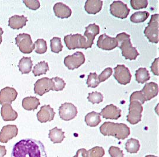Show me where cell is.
I'll use <instances>...</instances> for the list:
<instances>
[{
	"label": "cell",
	"instance_id": "obj_28",
	"mask_svg": "<svg viewBox=\"0 0 159 157\" xmlns=\"http://www.w3.org/2000/svg\"><path fill=\"white\" fill-rule=\"evenodd\" d=\"M136 80L138 83L144 84L150 79L148 71L146 68H139L136 71Z\"/></svg>",
	"mask_w": 159,
	"mask_h": 157
},
{
	"label": "cell",
	"instance_id": "obj_26",
	"mask_svg": "<svg viewBox=\"0 0 159 157\" xmlns=\"http://www.w3.org/2000/svg\"><path fill=\"white\" fill-rule=\"evenodd\" d=\"M85 121L87 126L95 127L101 123V114L100 113L92 111L85 116Z\"/></svg>",
	"mask_w": 159,
	"mask_h": 157
},
{
	"label": "cell",
	"instance_id": "obj_1",
	"mask_svg": "<svg viewBox=\"0 0 159 157\" xmlns=\"http://www.w3.org/2000/svg\"><path fill=\"white\" fill-rule=\"evenodd\" d=\"M11 157H47V155L41 142L24 139L13 146Z\"/></svg>",
	"mask_w": 159,
	"mask_h": 157
},
{
	"label": "cell",
	"instance_id": "obj_32",
	"mask_svg": "<svg viewBox=\"0 0 159 157\" xmlns=\"http://www.w3.org/2000/svg\"><path fill=\"white\" fill-rule=\"evenodd\" d=\"M51 51L54 53L58 54L62 51L63 45L61 42V39L59 37H53L51 40Z\"/></svg>",
	"mask_w": 159,
	"mask_h": 157
},
{
	"label": "cell",
	"instance_id": "obj_13",
	"mask_svg": "<svg viewBox=\"0 0 159 157\" xmlns=\"http://www.w3.org/2000/svg\"><path fill=\"white\" fill-rule=\"evenodd\" d=\"M97 45L102 50L110 51L117 47L118 42L116 38L109 37L106 34H103L99 37Z\"/></svg>",
	"mask_w": 159,
	"mask_h": 157
},
{
	"label": "cell",
	"instance_id": "obj_20",
	"mask_svg": "<svg viewBox=\"0 0 159 157\" xmlns=\"http://www.w3.org/2000/svg\"><path fill=\"white\" fill-rule=\"evenodd\" d=\"M1 115L4 121H15L18 118V113L13 110L10 104L2 105L1 110Z\"/></svg>",
	"mask_w": 159,
	"mask_h": 157
},
{
	"label": "cell",
	"instance_id": "obj_5",
	"mask_svg": "<svg viewBox=\"0 0 159 157\" xmlns=\"http://www.w3.org/2000/svg\"><path fill=\"white\" fill-rule=\"evenodd\" d=\"M64 42L66 47L70 50L76 48L88 49L86 38L80 34H70L65 36Z\"/></svg>",
	"mask_w": 159,
	"mask_h": 157
},
{
	"label": "cell",
	"instance_id": "obj_44",
	"mask_svg": "<svg viewBox=\"0 0 159 157\" xmlns=\"http://www.w3.org/2000/svg\"><path fill=\"white\" fill-rule=\"evenodd\" d=\"M86 150L85 148H81L78 150L76 152V154L74 157H86Z\"/></svg>",
	"mask_w": 159,
	"mask_h": 157
},
{
	"label": "cell",
	"instance_id": "obj_33",
	"mask_svg": "<svg viewBox=\"0 0 159 157\" xmlns=\"http://www.w3.org/2000/svg\"><path fill=\"white\" fill-rule=\"evenodd\" d=\"M105 154L103 148L95 147L86 151V157H103Z\"/></svg>",
	"mask_w": 159,
	"mask_h": 157
},
{
	"label": "cell",
	"instance_id": "obj_43",
	"mask_svg": "<svg viewBox=\"0 0 159 157\" xmlns=\"http://www.w3.org/2000/svg\"><path fill=\"white\" fill-rule=\"evenodd\" d=\"M159 58H157L156 59H155V60L154 61L153 63H152L151 66L152 71L155 75H157V76H158L159 75Z\"/></svg>",
	"mask_w": 159,
	"mask_h": 157
},
{
	"label": "cell",
	"instance_id": "obj_22",
	"mask_svg": "<svg viewBox=\"0 0 159 157\" xmlns=\"http://www.w3.org/2000/svg\"><path fill=\"white\" fill-rule=\"evenodd\" d=\"M28 21V18L24 16H12L9 18L8 26L14 30H20L26 26V22Z\"/></svg>",
	"mask_w": 159,
	"mask_h": 157
},
{
	"label": "cell",
	"instance_id": "obj_11",
	"mask_svg": "<svg viewBox=\"0 0 159 157\" xmlns=\"http://www.w3.org/2000/svg\"><path fill=\"white\" fill-rule=\"evenodd\" d=\"M77 114V108L72 103L65 102L59 108V115L62 120H72L76 117Z\"/></svg>",
	"mask_w": 159,
	"mask_h": 157
},
{
	"label": "cell",
	"instance_id": "obj_29",
	"mask_svg": "<svg viewBox=\"0 0 159 157\" xmlns=\"http://www.w3.org/2000/svg\"><path fill=\"white\" fill-rule=\"evenodd\" d=\"M140 148V142L138 140L130 138L127 140L125 144V148L127 152L130 154H136L139 151Z\"/></svg>",
	"mask_w": 159,
	"mask_h": 157
},
{
	"label": "cell",
	"instance_id": "obj_21",
	"mask_svg": "<svg viewBox=\"0 0 159 157\" xmlns=\"http://www.w3.org/2000/svg\"><path fill=\"white\" fill-rule=\"evenodd\" d=\"M55 16L60 18H68L71 16L72 10L68 5L62 2H57L53 7Z\"/></svg>",
	"mask_w": 159,
	"mask_h": 157
},
{
	"label": "cell",
	"instance_id": "obj_4",
	"mask_svg": "<svg viewBox=\"0 0 159 157\" xmlns=\"http://www.w3.org/2000/svg\"><path fill=\"white\" fill-rule=\"evenodd\" d=\"M159 15L153 14L148 22V26L145 28L144 33L145 36L148 38L150 42L157 44L159 42Z\"/></svg>",
	"mask_w": 159,
	"mask_h": 157
},
{
	"label": "cell",
	"instance_id": "obj_9",
	"mask_svg": "<svg viewBox=\"0 0 159 157\" xmlns=\"http://www.w3.org/2000/svg\"><path fill=\"white\" fill-rule=\"evenodd\" d=\"M110 11L112 16L120 18H126L130 10L127 7V4L121 1H115L110 5Z\"/></svg>",
	"mask_w": 159,
	"mask_h": 157
},
{
	"label": "cell",
	"instance_id": "obj_41",
	"mask_svg": "<svg viewBox=\"0 0 159 157\" xmlns=\"http://www.w3.org/2000/svg\"><path fill=\"white\" fill-rule=\"evenodd\" d=\"M23 2L32 10H37L40 7V2L38 0H24Z\"/></svg>",
	"mask_w": 159,
	"mask_h": 157
},
{
	"label": "cell",
	"instance_id": "obj_7",
	"mask_svg": "<svg viewBox=\"0 0 159 157\" xmlns=\"http://www.w3.org/2000/svg\"><path fill=\"white\" fill-rule=\"evenodd\" d=\"M15 40L16 45L19 47L20 51L24 54H31L35 48L31 36L28 34H20Z\"/></svg>",
	"mask_w": 159,
	"mask_h": 157
},
{
	"label": "cell",
	"instance_id": "obj_38",
	"mask_svg": "<svg viewBox=\"0 0 159 157\" xmlns=\"http://www.w3.org/2000/svg\"><path fill=\"white\" fill-rule=\"evenodd\" d=\"M148 0H131L130 4L134 10H140L146 8L148 5Z\"/></svg>",
	"mask_w": 159,
	"mask_h": 157
},
{
	"label": "cell",
	"instance_id": "obj_35",
	"mask_svg": "<svg viewBox=\"0 0 159 157\" xmlns=\"http://www.w3.org/2000/svg\"><path fill=\"white\" fill-rule=\"evenodd\" d=\"M51 80L52 83V91H62L65 87L66 83L64 81L63 79L56 77L51 78Z\"/></svg>",
	"mask_w": 159,
	"mask_h": 157
},
{
	"label": "cell",
	"instance_id": "obj_39",
	"mask_svg": "<svg viewBox=\"0 0 159 157\" xmlns=\"http://www.w3.org/2000/svg\"><path fill=\"white\" fill-rule=\"evenodd\" d=\"M139 101L142 105L145 102V101H146L141 91H138L133 93L130 98V101Z\"/></svg>",
	"mask_w": 159,
	"mask_h": 157
},
{
	"label": "cell",
	"instance_id": "obj_40",
	"mask_svg": "<svg viewBox=\"0 0 159 157\" xmlns=\"http://www.w3.org/2000/svg\"><path fill=\"white\" fill-rule=\"evenodd\" d=\"M113 73V69L111 67L106 68L104 71L102 72V73L98 76V78L99 80V82H104L109 77H111Z\"/></svg>",
	"mask_w": 159,
	"mask_h": 157
},
{
	"label": "cell",
	"instance_id": "obj_16",
	"mask_svg": "<svg viewBox=\"0 0 159 157\" xmlns=\"http://www.w3.org/2000/svg\"><path fill=\"white\" fill-rule=\"evenodd\" d=\"M122 110L113 104L108 105L101 111L100 114L106 120H116L121 117Z\"/></svg>",
	"mask_w": 159,
	"mask_h": 157
},
{
	"label": "cell",
	"instance_id": "obj_19",
	"mask_svg": "<svg viewBox=\"0 0 159 157\" xmlns=\"http://www.w3.org/2000/svg\"><path fill=\"white\" fill-rule=\"evenodd\" d=\"M141 91L146 101H150L158 95L159 86L156 83L150 82L145 84Z\"/></svg>",
	"mask_w": 159,
	"mask_h": 157
},
{
	"label": "cell",
	"instance_id": "obj_34",
	"mask_svg": "<svg viewBox=\"0 0 159 157\" xmlns=\"http://www.w3.org/2000/svg\"><path fill=\"white\" fill-rule=\"evenodd\" d=\"M35 51L39 54H43L47 51V44L45 40L43 39H38L35 43Z\"/></svg>",
	"mask_w": 159,
	"mask_h": 157
},
{
	"label": "cell",
	"instance_id": "obj_12",
	"mask_svg": "<svg viewBox=\"0 0 159 157\" xmlns=\"http://www.w3.org/2000/svg\"><path fill=\"white\" fill-rule=\"evenodd\" d=\"M52 91V83L51 78L44 77L37 81L34 84L35 94L43 96L49 91Z\"/></svg>",
	"mask_w": 159,
	"mask_h": 157
},
{
	"label": "cell",
	"instance_id": "obj_15",
	"mask_svg": "<svg viewBox=\"0 0 159 157\" xmlns=\"http://www.w3.org/2000/svg\"><path fill=\"white\" fill-rule=\"evenodd\" d=\"M17 95L18 93L14 88L6 87L0 91V104H11L16 99Z\"/></svg>",
	"mask_w": 159,
	"mask_h": 157
},
{
	"label": "cell",
	"instance_id": "obj_45",
	"mask_svg": "<svg viewBox=\"0 0 159 157\" xmlns=\"http://www.w3.org/2000/svg\"><path fill=\"white\" fill-rule=\"evenodd\" d=\"M7 154V150L6 147L3 145H0V157H4Z\"/></svg>",
	"mask_w": 159,
	"mask_h": 157
},
{
	"label": "cell",
	"instance_id": "obj_31",
	"mask_svg": "<svg viewBox=\"0 0 159 157\" xmlns=\"http://www.w3.org/2000/svg\"><path fill=\"white\" fill-rule=\"evenodd\" d=\"M150 16L147 11H138L133 14L130 17V21L134 23H140L146 21Z\"/></svg>",
	"mask_w": 159,
	"mask_h": 157
},
{
	"label": "cell",
	"instance_id": "obj_14",
	"mask_svg": "<svg viewBox=\"0 0 159 157\" xmlns=\"http://www.w3.org/2000/svg\"><path fill=\"white\" fill-rule=\"evenodd\" d=\"M18 129L16 125L4 126L0 132V142L6 144L18 135Z\"/></svg>",
	"mask_w": 159,
	"mask_h": 157
},
{
	"label": "cell",
	"instance_id": "obj_47",
	"mask_svg": "<svg viewBox=\"0 0 159 157\" xmlns=\"http://www.w3.org/2000/svg\"><path fill=\"white\" fill-rule=\"evenodd\" d=\"M145 157H156V156H155V155H146Z\"/></svg>",
	"mask_w": 159,
	"mask_h": 157
},
{
	"label": "cell",
	"instance_id": "obj_24",
	"mask_svg": "<svg viewBox=\"0 0 159 157\" xmlns=\"http://www.w3.org/2000/svg\"><path fill=\"white\" fill-rule=\"evenodd\" d=\"M40 105L39 100L35 97H27L22 100V106L24 110L27 111H34L37 110Z\"/></svg>",
	"mask_w": 159,
	"mask_h": 157
},
{
	"label": "cell",
	"instance_id": "obj_17",
	"mask_svg": "<svg viewBox=\"0 0 159 157\" xmlns=\"http://www.w3.org/2000/svg\"><path fill=\"white\" fill-rule=\"evenodd\" d=\"M55 115V112L53 108L49 105H45L41 107V109L38 112L37 117L38 120L40 122L45 123L53 120Z\"/></svg>",
	"mask_w": 159,
	"mask_h": 157
},
{
	"label": "cell",
	"instance_id": "obj_23",
	"mask_svg": "<svg viewBox=\"0 0 159 157\" xmlns=\"http://www.w3.org/2000/svg\"><path fill=\"white\" fill-rule=\"evenodd\" d=\"M103 1L99 0H87L85 2V11L90 14H96L102 10Z\"/></svg>",
	"mask_w": 159,
	"mask_h": 157
},
{
	"label": "cell",
	"instance_id": "obj_30",
	"mask_svg": "<svg viewBox=\"0 0 159 157\" xmlns=\"http://www.w3.org/2000/svg\"><path fill=\"white\" fill-rule=\"evenodd\" d=\"M49 70V68L48 66V64L45 61H41L37 64L32 70V73L34 75L37 76H40L43 74H46L47 72Z\"/></svg>",
	"mask_w": 159,
	"mask_h": 157
},
{
	"label": "cell",
	"instance_id": "obj_37",
	"mask_svg": "<svg viewBox=\"0 0 159 157\" xmlns=\"http://www.w3.org/2000/svg\"><path fill=\"white\" fill-rule=\"evenodd\" d=\"M88 100L93 104H99L102 102H103V96L101 93L95 91V92H93L92 93L88 94Z\"/></svg>",
	"mask_w": 159,
	"mask_h": 157
},
{
	"label": "cell",
	"instance_id": "obj_25",
	"mask_svg": "<svg viewBox=\"0 0 159 157\" xmlns=\"http://www.w3.org/2000/svg\"><path fill=\"white\" fill-rule=\"evenodd\" d=\"M48 136L53 144L61 143L64 138H65V132L62 131V129H58L57 127H55L53 129L49 130Z\"/></svg>",
	"mask_w": 159,
	"mask_h": 157
},
{
	"label": "cell",
	"instance_id": "obj_6",
	"mask_svg": "<svg viewBox=\"0 0 159 157\" xmlns=\"http://www.w3.org/2000/svg\"><path fill=\"white\" fill-rule=\"evenodd\" d=\"M143 108L141 103L137 101H132L129 105L127 121L131 124L135 125L142 120Z\"/></svg>",
	"mask_w": 159,
	"mask_h": 157
},
{
	"label": "cell",
	"instance_id": "obj_2",
	"mask_svg": "<svg viewBox=\"0 0 159 157\" xmlns=\"http://www.w3.org/2000/svg\"><path fill=\"white\" fill-rule=\"evenodd\" d=\"M99 129L104 136H114L117 140H125L130 134V128L123 123L105 122Z\"/></svg>",
	"mask_w": 159,
	"mask_h": 157
},
{
	"label": "cell",
	"instance_id": "obj_46",
	"mask_svg": "<svg viewBox=\"0 0 159 157\" xmlns=\"http://www.w3.org/2000/svg\"><path fill=\"white\" fill-rule=\"evenodd\" d=\"M4 31L2 30V28L0 26V44H1V42L2 41V35L3 34Z\"/></svg>",
	"mask_w": 159,
	"mask_h": 157
},
{
	"label": "cell",
	"instance_id": "obj_27",
	"mask_svg": "<svg viewBox=\"0 0 159 157\" xmlns=\"http://www.w3.org/2000/svg\"><path fill=\"white\" fill-rule=\"evenodd\" d=\"M33 63L30 57H22L20 59L18 67L22 74H29L32 70Z\"/></svg>",
	"mask_w": 159,
	"mask_h": 157
},
{
	"label": "cell",
	"instance_id": "obj_18",
	"mask_svg": "<svg viewBox=\"0 0 159 157\" xmlns=\"http://www.w3.org/2000/svg\"><path fill=\"white\" fill-rule=\"evenodd\" d=\"M100 32L99 26L96 24H90L88 26L85 27V32L84 33V37L86 39L87 41V48L92 47V45L94 43V40L96 36L98 35Z\"/></svg>",
	"mask_w": 159,
	"mask_h": 157
},
{
	"label": "cell",
	"instance_id": "obj_10",
	"mask_svg": "<svg viewBox=\"0 0 159 157\" xmlns=\"http://www.w3.org/2000/svg\"><path fill=\"white\" fill-rule=\"evenodd\" d=\"M114 70L113 77L119 84L125 85L130 83L132 75L129 68L126 67L125 65H118L114 68Z\"/></svg>",
	"mask_w": 159,
	"mask_h": 157
},
{
	"label": "cell",
	"instance_id": "obj_42",
	"mask_svg": "<svg viewBox=\"0 0 159 157\" xmlns=\"http://www.w3.org/2000/svg\"><path fill=\"white\" fill-rule=\"evenodd\" d=\"M109 154L111 157H124V154L122 150L117 147L111 146L109 149Z\"/></svg>",
	"mask_w": 159,
	"mask_h": 157
},
{
	"label": "cell",
	"instance_id": "obj_36",
	"mask_svg": "<svg viewBox=\"0 0 159 157\" xmlns=\"http://www.w3.org/2000/svg\"><path fill=\"white\" fill-rule=\"evenodd\" d=\"M100 83H101L99 82L97 74L96 73H90L89 74L86 81V84L88 85V87L96 88Z\"/></svg>",
	"mask_w": 159,
	"mask_h": 157
},
{
	"label": "cell",
	"instance_id": "obj_3",
	"mask_svg": "<svg viewBox=\"0 0 159 157\" xmlns=\"http://www.w3.org/2000/svg\"><path fill=\"white\" fill-rule=\"evenodd\" d=\"M130 38V36L126 32L117 35L116 38L118 42L117 47L121 49L122 55L126 59L135 60L139 55V53L136 48L133 47Z\"/></svg>",
	"mask_w": 159,
	"mask_h": 157
},
{
	"label": "cell",
	"instance_id": "obj_8",
	"mask_svg": "<svg viewBox=\"0 0 159 157\" xmlns=\"http://www.w3.org/2000/svg\"><path fill=\"white\" fill-rule=\"evenodd\" d=\"M85 62V55L80 51L75 52L71 55H68L64 59L65 66L70 70L79 68Z\"/></svg>",
	"mask_w": 159,
	"mask_h": 157
}]
</instances>
